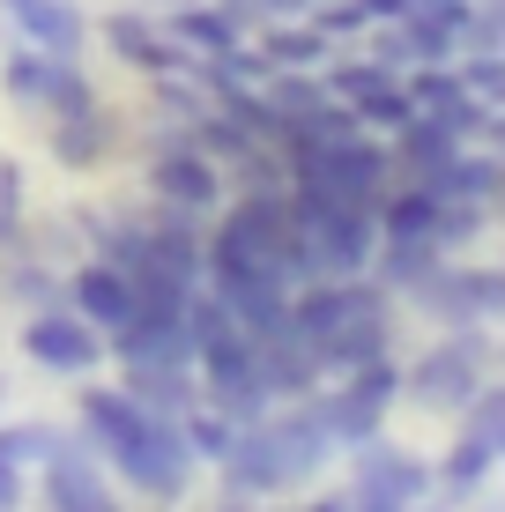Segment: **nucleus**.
<instances>
[{"instance_id": "1", "label": "nucleus", "mask_w": 505, "mask_h": 512, "mask_svg": "<svg viewBox=\"0 0 505 512\" xmlns=\"http://www.w3.org/2000/svg\"><path fill=\"white\" fill-rule=\"evenodd\" d=\"M75 431L97 446L104 475H112V483H127L134 498H149V505H179L186 490H194V475H201L186 431H179L171 416H149L119 379H90V386H82Z\"/></svg>"}, {"instance_id": "2", "label": "nucleus", "mask_w": 505, "mask_h": 512, "mask_svg": "<svg viewBox=\"0 0 505 512\" xmlns=\"http://www.w3.org/2000/svg\"><path fill=\"white\" fill-rule=\"evenodd\" d=\"M335 461H342L335 423H327L320 394H305V401H275L260 423H238L231 453L216 461V483L231 490V498L268 505V498H298V490L320 483Z\"/></svg>"}, {"instance_id": "3", "label": "nucleus", "mask_w": 505, "mask_h": 512, "mask_svg": "<svg viewBox=\"0 0 505 512\" xmlns=\"http://www.w3.org/2000/svg\"><path fill=\"white\" fill-rule=\"evenodd\" d=\"M498 364V327H439L416 357H402V409L424 416H461L468 394Z\"/></svg>"}, {"instance_id": "4", "label": "nucleus", "mask_w": 505, "mask_h": 512, "mask_svg": "<svg viewBox=\"0 0 505 512\" xmlns=\"http://www.w3.org/2000/svg\"><path fill=\"white\" fill-rule=\"evenodd\" d=\"M402 312L431 327H505V260H439L402 297Z\"/></svg>"}, {"instance_id": "5", "label": "nucleus", "mask_w": 505, "mask_h": 512, "mask_svg": "<svg viewBox=\"0 0 505 512\" xmlns=\"http://www.w3.org/2000/svg\"><path fill=\"white\" fill-rule=\"evenodd\" d=\"M290 223L327 260V275H364L379 253V208H357L327 186H290Z\"/></svg>"}, {"instance_id": "6", "label": "nucleus", "mask_w": 505, "mask_h": 512, "mask_svg": "<svg viewBox=\"0 0 505 512\" xmlns=\"http://www.w3.org/2000/svg\"><path fill=\"white\" fill-rule=\"evenodd\" d=\"M342 461H350V483H342L350 512H416L431 498V461L409 453V446H394L387 431L364 438V446H350Z\"/></svg>"}, {"instance_id": "7", "label": "nucleus", "mask_w": 505, "mask_h": 512, "mask_svg": "<svg viewBox=\"0 0 505 512\" xmlns=\"http://www.w3.org/2000/svg\"><path fill=\"white\" fill-rule=\"evenodd\" d=\"M320 409H327V423H335V446L342 453L364 446V438H379V431H387V416L402 409V357H372V364H357V372L327 379L320 386Z\"/></svg>"}, {"instance_id": "8", "label": "nucleus", "mask_w": 505, "mask_h": 512, "mask_svg": "<svg viewBox=\"0 0 505 512\" xmlns=\"http://www.w3.org/2000/svg\"><path fill=\"white\" fill-rule=\"evenodd\" d=\"M142 186H149V201L194 208V216H216V208L231 201V179H223V164H216L208 149H194V134H186V127L156 141V156H149Z\"/></svg>"}, {"instance_id": "9", "label": "nucleus", "mask_w": 505, "mask_h": 512, "mask_svg": "<svg viewBox=\"0 0 505 512\" xmlns=\"http://www.w3.org/2000/svg\"><path fill=\"white\" fill-rule=\"evenodd\" d=\"M23 357L52 379H90L97 364H112V349H104V334L60 297V305H45V312L23 320Z\"/></svg>"}, {"instance_id": "10", "label": "nucleus", "mask_w": 505, "mask_h": 512, "mask_svg": "<svg viewBox=\"0 0 505 512\" xmlns=\"http://www.w3.org/2000/svg\"><path fill=\"white\" fill-rule=\"evenodd\" d=\"M394 327H402V297H394V290H372L350 320L320 342V372L342 379V372H357V364H372V357H402V349H394Z\"/></svg>"}, {"instance_id": "11", "label": "nucleus", "mask_w": 505, "mask_h": 512, "mask_svg": "<svg viewBox=\"0 0 505 512\" xmlns=\"http://www.w3.org/2000/svg\"><path fill=\"white\" fill-rule=\"evenodd\" d=\"M67 305H75L97 334H119V327L134 320V282L119 275L104 253H82L75 268H67Z\"/></svg>"}, {"instance_id": "12", "label": "nucleus", "mask_w": 505, "mask_h": 512, "mask_svg": "<svg viewBox=\"0 0 505 512\" xmlns=\"http://www.w3.org/2000/svg\"><path fill=\"white\" fill-rule=\"evenodd\" d=\"M491 483H498V453L483 446L476 431H461V423H454L446 453L431 461V498H439L446 512H454V505H476V498H483Z\"/></svg>"}, {"instance_id": "13", "label": "nucleus", "mask_w": 505, "mask_h": 512, "mask_svg": "<svg viewBox=\"0 0 505 512\" xmlns=\"http://www.w3.org/2000/svg\"><path fill=\"white\" fill-rule=\"evenodd\" d=\"M253 372H260V386H268V401H305V394H320V386H327V372H320V349H312L305 334H290V327L260 342Z\"/></svg>"}, {"instance_id": "14", "label": "nucleus", "mask_w": 505, "mask_h": 512, "mask_svg": "<svg viewBox=\"0 0 505 512\" xmlns=\"http://www.w3.org/2000/svg\"><path fill=\"white\" fill-rule=\"evenodd\" d=\"M387 149H394V171H402V179H431V171H446L468 149V134L439 112H409V127H394Z\"/></svg>"}, {"instance_id": "15", "label": "nucleus", "mask_w": 505, "mask_h": 512, "mask_svg": "<svg viewBox=\"0 0 505 512\" xmlns=\"http://www.w3.org/2000/svg\"><path fill=\"white\" fill-rule=\"evenodd\" d=\"M104 45H112L127 67H142L149 82H156V75H179V67H194V52H186L179 38H171L164 23H149V15H134V8L104 23Z\"/></svg>"}, {"instance_id": "16", "label": "nucleus", "mask_w": 505, "mask_h": 512, "mask_svg": "<svg viewBox=\"0 0 505 512\" xmlns=\"http://www.w3.org/2000/svg\"><path fill=\"white\" fill-rule=\"evenodd\" d=\"M112 379L127 386L149 416H171V423L201 401V372L194 364H112Z\"/></svg>"}, {"instance_id": "17", "label": "nucleus", "mask_w": 505, "mask_h": 512, "mask_svg": "<svg viewBox=\"0 0 505 512\" xmlns=\"http://www.w3.org/2000/svg\"><path fill=\"white\" fill-rule=\"evenodd\" d=\"M0 15H8L15 38H30L38 52H82V38H90L75 0H0Z\"/></svg>"}, {"instance_id": "18", "label": "nucleus", "mask_w": 505, "mask_h": 512, "mask_svg": "<svg viewBox=\"0 0 505 512\" xmlns=\"http://www.w3.org/2000/svg\"><path fill=\"white\" fill-rule=\"evenodd\" d=\"M67 297V275L45 260V245H23V253H0V305L8 312H45V305H60Z\"/></svg>"}, {"instance_id": "19", "label": "nucleus", "mask_w": 505, "mask_h": 512, "mask_svg": "<svg viewBox=\"0 0 505 512\" xmlns=\"http://www.w3.org/2000/svg\"><path fill=\"white\" fill-rule=\"evenodd\" d=\"M164 30H171V38H179L186 52H194V60H223V52L246 45V38H238L246 23H238L231 8H171V15H164Z\"/></svg>"}, {"instance_id": "20", "label": "nucleus", "mask_w": 505, "mask_h": 512, "mask_svg": "<svg viewBox=\"0 0 505 512\" xmlns=\"http://www.w3.org/2000/svg\"><path fill=\"white\" fill-rule=\"evenodd\" d=\"M260 52L275 60V75H283V67H290V75H305V67H327V60H335V38H327L312 15H283V23L260 38Z\"/></svg>"}, {"instance_id": "21", "label": "nucleus", "mask_w": 505, "mask_h": 512, "mask_svg": "<svg viewBox=\"0 0 505 512\" xmlns=\"http://www.w3.org/2000/svg\"><path fill=\"white\" fill-rule=\"evenodd\" d=\"M52 156H60L67 171H97L104 156H112V112H75V119H52Z\"/></svg>"}, {"instance_id": "22", "label": "nucleus", "mask_w": 505, "mask_h": 512, "mask_svg": "<svg viewBox=\"0 0 505 512\" xmlns=\"http://www.w3.org/2000/svg\"><path fill=\"white\" fill-rule=\"evenodd\" d=\"M439 193L431 186H416V179H402L387 193V201H379V238H431L439 231Z\"/></svg>"}, {"instance_id": "23", "label": "nucleus", "mask_w": 505, "mask_h": 512, "mask_svg": "<svg viewBox=\"0 0 505 512\" xmlns=\"http://www.w3.org/2000/svg\"><path fill=\"white\" fill-rule=\"evenodd\" d=\"M38 112H52V119L97 112V90H90V75H82V52H45V97H38Z\"/></svg>"}, {"instance_id": "24", "label": "nucleus", "mask_w": 505, "mask_h": 512, "mask_svg": "<svg viewBox=\"0 0 505 512\" xmlns=\"http://www.w3.org/2000/svg\"><path fill=\"white\" fill-rule=\"evenodd\" d=\"M60 431H67V423L8 416V423H0V461H15V468H30V475H38V468H45V453L60 446Z\"/></svg>"}, {"instance_id": "25", "label": "nucleus", "mask_w": 505, "mask_h": 512, "mask_svg": "<svg viewBox=\"0 0 505 512\" xmlns=\"http://www.w3.org/2000/svg\"><path fill=\"white\" fill-rule=\"evenodd\" d=\"M0 90H8L15 104H38L45 97V52L30 38H15V30H8V45H0Z\"/></svg>"}, {"instance_id": "26", "label": "nucleus", "mask_w": 505, "mask_h": 512, "mask_svg": "<svg viewBox=\"0 0 505 512\" xmlns=\"http://www.w3.org/2000/svg\"><path fill=\"white\" fill-rule=\"evenodd\" d=\"M454 423H461V431H476V438H483V446H491V453H498V468H505V379H498V372H491V379H483V386H476V394H468V409H461Z\"/></svg>"}, {"instance_id": "27", "label": "nucleus", "mask_w": 505, "mask_h": 512, "mask_svg": "<svg viewBox=\"0 0 505 512\" xmlns=\"http://www.w3.org/2000/svg\"><path fill=\"white\" fill-rule=\"evenodd\" d=\"M179 431H186V446H194V461L201 468H216L223 453H231V438H238V423L223 416V409H208V401H194V409L179 416Z\"/></svg>"}, {"instance_id": "28", "label": "nucleus", "mask_w": 505, "mask_h": 512, "mask_svg": "<svg viewBox=\"0 0 505 512\" xmlns=\"http://www.w3.org/2000/svg\"><path fill=\"white\" fill-rule=\"evenodd\" d=\"M394 75H402V67H387V60H379V52H364V60H327V97H342V104H357V97H372L379 90V82H394Z\"/></svg>"}, {"instance_id": "29", "label": "nucleus", "mask_w": 505, "mask_h": 512, "mask_svg": "<svg viewBox=\"0 0 505 512\" xmlns=\"http://www.w3.org/2000/svg\"><path fill=\"white\" fill-rule=\"evenodd\" d=\"M30 245V193H23V164L0 156V253H23Z\"/></svg>"}, {"instance_id": "30", "label": "nucleus", "mask_w": 505, "mask_h": 512, "mask_svg": "<svg viewBox=\"0 0 505 512\" xmlns=\"http://www.w3.org/2000/svg\"><path fill=\"white\" fill-rule=\"evenodd\" d=\"M483 216H491L483 201H446V208H439V231H431V245H439V253H461V245H476V238H483Z\"/></svg>"}, {"instance_id": "31", "label": "nucleus", "mask_w": 505, "mask_h": 512, "mask_svg": "<svg viewBox=\"0 0 505 512\" xmlns=\"http://www.w3.org/2000/svg\"><path fill=\"white\" fill-rule=\"evenodd\" d=\"M305 15L327 30V38H357V30H372V15H364L357 0H320V8H305Z\"/></svg>"}, {"instance_id": "32", "label": "nucleus", "mask_w": 505, "mask_h": 512, "mask_svg": "<svg viewBox=\"0 0 505 512\" xmlns=\"http://www.w3.org/2000/svg\"><path fill=\"white\" fill-rule=\"evenodd\" d=\"M23 505H30V468L0 461V512H23Z\"/></svg>"}, {"instance_id": "33", "label": "nucleus", "mask_w": 505, "mask_h": 512, "mask_svg": "<svg viewBox=\"0 0 505 512\" xmlns=\"http://www.w3.org/2000/svg\"><path fill=\"white\" fill-rule=\"evenodd\" d=\"M476 149H491L498 164H505V104H491V119L476 127Z\"/></svg>"}, {"instance_id": "34", "label": "nucleus", "mask_w": 505, "mask_h": 512, "mask_svg": "<svg viewBox=\"0 0 505 512\" xmlns=\"http://www.w3.org/2000/svg\"><path fill=\"white\" fill-rule=\"evenodd\" d=\"M364 15H372V30H387V23H402L409 15V0H357Z\"/></svg>"}, {"instance_id": "35", "label": "nucleus", "mask_w": 505, "mask_h": 512, "mask_svg": "<svg viewBox=\"0 0 505 512\" xmlns=\"http://www.w3.org/2000/svg\"><path fill=\"white\" fill-rule=\"evenodd\" d=\"M216 512H260L253 498H231V490H223V498H216Z\"/></svg>"}, {"instance_id": "36", "label": "nucleus", "mask_w": 505, "mask_h": 512, "mask_svg": "<svg viewBox=\"0 0 505 512\" xmlns=\"http://www.w3.org/2000/svg\"><path fill=\"white\" fill-rule=\"evenodd\" d=\"M491 208H498V216H505V186H498V201H491Z\"/></svg>"}]
</instances>
